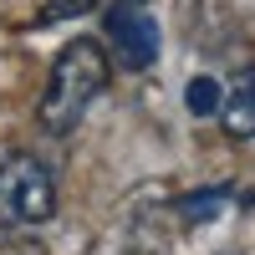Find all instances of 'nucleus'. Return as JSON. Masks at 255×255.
<instances>
[{
  "label": "nucleus",
  "mask_w": 255,
  "mask_h": 255,
  "mask_svg": "<svg viewBox=\"0 0 255 255\" xmlns=\"http://www.w3.org/2000/svg\"><path fill=\"white\" fill-rule=\"evenodd\" d=\"M108 51L97 46V41H87V36H77V41H67L61 46V56L51 61V77H46V92H41V108H36V118H41V128L46 133H72V128L87 118V108L97 102V92L108 87Z\"/></svg>",
  "instance_id": "obj_1"
},
{
  "label": "nucleus",
  "mask_w": 255,
  "mask_h": 255,
  "mask_svg": "<svg viewBox=\"0 0 255 255\" xmlns=\"http://www.w3.org/2000/svg\"><path fill=\"white\" fill-rule=\"evenodd\" d=\"M56 215V179L31 153L0 163V225H46Z\"/></svg>",
  "instance_id": "obj_2"
},
{
  "label": "nucleus",
  "mask_w": 255,
  "mask_h": 255,
  "mask_svg": "<svg viewBox=\"0 0 255 255\" xmlns=\"http://www.w3.org/2000/svg\"><path fill=\"white\" fill-rule=\"evenodd\" d=\"M102 26H108V41L128 72H143L158 61V26L143 15V5H113Z\"/></svg>",
  "instance_id": "obj_3"
},
{
  "label": "nucleus",
  "mask_w": 255,
  "mask_h": 255,
  "mask_svg": "<svg viewBox=\"0 0 255 255\" xmlns=\"http://www.w3.org/2000/svg\"><path fill=\"white\" fill-rule=\"evenodd\" d=\"M220 123L230 138H255V67H235L220 82Z\"/></svg>",
  "instance_id": "obj_4"
},
{
  "label": "nucleus",
  "mask_w": 255,
  "mask_h": 255,
  "mask_svg": "<svg viewBox=\"0 0 255 255\" xmlns=\"http://www.w3.org/2000/svg\"><path fill=\"white\" fill-rule=\"evenodd\" d=\"M225 204H230V189H220V184L194 189V194L179 199V220H184V225H204V220H215Z\"/></svg>",
  "instance_id": "obj_5"
},
{
  "label": "nucleus",
  "mask_w": 255,
  "mask_h": 255,
  "mask_svg": "<svg viewBox=\"0 0 255 255\" xmlns=\"http://www.w3.org/2000/svg\"><path fill=\"white\" fill-rule=\"evenodd\" d=\"M184 102H189V113H194V118L220 113V82H215V77H194V82H189V92H184Z\"/></svg>",
  "instance_id": "obj_6"
},
{
  "label": "nucleus",
  "mask_w": 255,
  "mask_h": 255,
  "mask_svg": "<svg viewBox=\"0 0 255 255\" xmlns=\"http://www.w3.org/2000/svg\"><path fill=\"white\" fill-rule=\"evenodd\" d=\"M97 0H51L46 10H41V20H72V15H82V10H92Z\"/></svg>",
  "instance_id": "obj_7"
},
{
  "label": "nucleus",
  "mask_w": 255,
  "mask_h": 255,
  "mask_svg": "<svg viewBox=\"0 0 255 255\" xmlns=\"http://www.w3.org/2000/svg\"><path fill=\"white\" fill-rule=\"evenodd\" d=\"M118 5H148V0H118Z\"/></svg>",
  "instance_id": "obj_8"
}]
</instances>
